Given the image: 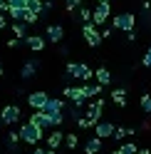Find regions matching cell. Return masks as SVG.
<instances>
[{
	"label": "cell",
	"instance_id": "obj_6",
	"mask_svg": "<svg viewBox=\"0 0 151 154\" xmlns=\"http://www.w3.org/2000/svg\"><path fill=\"white\" fill-rule=\"evenodd\" d=\"M109 13H111L109 3H97V8L92 10V23H94V25H104L107 17H109Z\"/></svg>",
	"mask_w": 151,
	"mask_h": 154
},
{
	"label": "cell",
	"instance_id": "obj_36",
	"mask_svg": "<svg viewBox=\"0 0 151 154\" xmlns=\"http://www.w3.org/2000/svg\"><path fill=\"white\" fill-rule=\"evenodd\" d=\"M136 154H151V152H149V149H139Z\"/></svg>",
	"mask_w": 151,
	"mask_h": 154
},
{
	"label": "cell",
	"instance_id": "obj_16",
	"mask_svg": "<svg viewBox=\"0 0 151 154\" xmlns=\"http://www.w3.org/2000/svg\"><path fill=\"white\" fill-rule=\"evenodd\" d=\"M37 67H40L37 60H27V62L22 65V70H20V77H22V80H30V77L37 72Z\"/></svg>",
	"mask_w": 151,
	"mask_h": 154
},
{
	"label": "cell",
	"instance_id": "obj_33",
	"mask_svg": "<svg viewBox=\"0 0 151 154\" xmlns=\"http://www.w3.org/2000/svg\"><path fill=\"white\" fill-rule=\"evenodd\" d=\"M17 45H22L20 37H10V40H7V47H17Z\"/></svg>",
	"mask_w": 151,
	"mask_h": 154
},
{
	"label": "cell",
	"instance_id": "obj_1",
	"mask_svg": "<svg viewBox=\"0 0 151 154\" xmlns=\"http://www.w3.org/2000/svg\"><path fill=\"white\" fill-rule=\"evenodd\" d=\"M64 70H67L70 77H74V80H79V82H92V77H94L92 67L84 65V62H67Z\"/></svg>",
	"mask_w": 151,
	"mask_h": 154
},
{
	"label": "cell",
	"instance_id": "obj_5",
	"mask_svg": "<svg viewBox=\"0 0 151 154\" xmlns=\"http://www.w3.org/2000/svg\"><path fill=\"white\" fill-rule=\"evenodd\" d=\"M102 109H104V100H102V97H97V100L89 104V109H87V114H84V117L92 122V127H94L97 122H102Z\"/></svg>",
	"mask_w": 151,
	"mask_h": 154
},
{
	"label": "cell",
	"instance_id": "obj_40",
	"mask_svg": "<svg viewBox=\"0 0 151 154\" xmlns=\"http://www.w3.org/2000/svg\"><path fill=\"white\" fill-rule=\"evenodd\" d=\"M99 3H111V0H99Z\"/></svg>",
	"mask_w": 151,
	"mask_h": 154
},
{
	"label": "cell",
	"instance_id": "obj_38",
	"mask_svg": "<svg viewBox=\"0 0 151 154\" xmlns=\"http://www.w3.org/2000/svg\"><path fill=\"white\" fill-rule=\"evenodd\" d=\"M3 75H5V67H3V65H0V77H3Z\"/></svg>",
	"mask_w": 151,
	"mask_h": 154
},
{
	"label": "cell",
	"instance_id": "obj_22",
	"mask_svg": "<svg viewBox=\"0 0 151 154\" xmlns=\"http://www.w3.org/2000/svg\"><path fill=\"white\" fill-rule=\"evenodd\" d=\"M15 37H27V23H13Z\"/></svg>",
	"mask_w": 151,
	"mask_h": 154
},
{
	"label": "cell",
	"instance_id": "obj_8",
	"mask_svg": "<svg viewBox=\"0 0 151 154\" xmlns=\"http://www.w3.org/2000/svg\"><path fill=\"white\" fill-rule=\"evenodd\" d=\"M114 124L111 122H97L94 124V137H99V139H104V137H111V134H114Z\"/></svg>",
	"mask_w": 151,
	"mask_h": 154
},
{
	"label": "cell",
	"instance_id": "obj_20",
	"mask_svg": "<svg viewBox=\"0 0 151 154\" xmlns=\"http://www.w3.org/2000/svg\"><path fill=\"white\" fill-rule=\"evenodd\" d=\"M111 100H114L117 107H124V104H126V92L121 90V87H117L114 92H111Z\"/></svg>",
	"mask_w": 151,
	"mask_h": 154
},
{
	"label": "cell",
	"instance_id": "obj_10",
	"mask_svg": "<svg viewBox=\"0 0 151 154\" xmlns=\"http://www.w3.org/2000/svg\"><path fill=\"white\" fill-rule=\"evenodd\" d=\"M62 109H64V102L57 100V97H47L45 107H42V112H47V114H57V112H62Z\"/></svg>",
	"mask_w": 151,
	"mask_h": 154
},
{
	"label": "cell",
	"instance_id": "obj_30",
	"mask_svg": "<svg viewBox=\"0 0 151 154\" xmlns=\"http://www.w3.org/2000/svg\"><path fill=\"white\" fill-rule=\"evenodd\" d=\"M7 5H10V8H25L27 0H7Z\"/></svg>",
	"mask_w": 151,
	"mask_h": 154
},
{
	"label": "cell",
	"instance_id": "obj_14",
	"mask_svg": "<svg viewBox=\"0 0 151 154\" xmlns=\"http://www.w3.org/2000/svg\"><path fill=\"white\" fill-rule=\"evenodd\" d=\"M45 139H47V147H50V149H57L60 144H64V134H62L60 129H52Z\"/></svg>",
	"mask_w": 151,
	"mask_h": 154
},
{
	"label": "cell",
	"instance_id": "obj_17",
	"mask_svg": "<svg viewBox=\"0 0 151 154\" xmlns=\"http://www.w3.org/2000/svg\"><path fill=\"white\" fill-rule=\"evenodd\" d=\"M94 80H97V85L107 87V85L111 82V75H109V70H107V67H99V70L94 72Z\"/></svg>",
	"mask_w": 151,
	"mask_h": 154
},
{
	"label": "cell",
	"instance_id": "obj_23",
	"mask_svg": "<svg viewBox=\"0 0 151 154\" xmlns=\"http://www.w3.org/2000/svg\"><path fill=\"white\" fill-rule=\"evenodd\" d=\"M119 149H121V154H136V152H139V147H136L134 142H126V144H121Z\"/></svg>",
	"mask_w": 151,
	"mask_h": 154
},
{
	"label": "cell",
	"instance_id": "obj_41",
	"mask_svg": "<svg viewBox=\"0 0 151 154\" xmlns=\"http://www.w3.org/2000/svg\"><path fill=\"white\" fill-rule=\"evenodd\" d=\"M0 3H3V0H0Z\"/></svg>",
	"mask_w": 151,
	"mask_h": 154
},
{
	"label": "cell",
	"instance_id": "obj_31",
	"mask_svg": "<svg viewBox=\"0 0 151 154\" xmlns=\"http://www.w3.org/2000/svg\"><path fill=\"white\" fill-rule=\"evenodd\" d=\"M77 124H79L82 129H89V127H92V122H89L87 117H79V119H77Z\"/></svg>",
	"mask_w": 151,
	"mask_h": 154
},
{
	"label": "cell",
	"instance_id": "obj_32",
	"mask_svg": "<svg viewBox=\"0 0 151 154\" xmlns=\"http://www.w3.org/2000/svg\"><path fill=\"white\" fill-rule=\"evenodd\" d=\"M141 62H144V67H151V47L146 50V55H144V60H141Z\"/></svg>",
	"mask_w": 151,
	"mask_h": 154
},
{
	"label": "cell",
	"instance_id": "obj_28",
	"mask_svg": "<svg viewBox=\"0 0 151 154\" xmlns=\"http://www.w3.org/2000/svg\"><path fill=\"white\" fill-rule=\"evenodd\" d=\"M7 142H10L13 147H17V142H20V132H10V134H7Z\"/></svg>",
	"mask_w": 151,
	"mask_h": 154
},
{
	"label": "cell",
	"instance_id": "obj_34",
	"mask_svg": "<svg viewBox=\"0 0 151 154\" xmlns=\"http://www.w3.org/2000/svg\"><path fill=\"white\" fill-rule=\"evenodd\" d=\"M3 27H7V15L0 13V30H3Z\"/></svg>",
	"mask_w": 151,
	"mask_h": 154
},
{
	"label": "cell",
	"instance_id": "obj_12",
	"mask_svg": "<svg viewBox=\"0 0 151 154\" xmlns=\"http://www.w3.org/2000/svg\"><path fill=\"white\" fill-rule=\"evenodd\" d=\"M30 50H35V52H40V50H45V37H40V35H27L25 40H22Z\"/></svg>",
	"mask_w": 151,
	"mask_h": 154
},
{
	"label": "cell",
	"instance_id": "obj_26",
	"mask_svg": "<svg viewBox=\"0 0 151 154\" xmlns=\"http://www.w3.org/2000/svg\"><path fill=\"white\" fill-rule=\"evenodd\" d=\"M79 17H82V23H84V25L92 23V10H89V8H82V10H79Z\"/></svg>",
	"mask_w": 151,
	"mask_h": 154
},
{
	"label": "cell",
	"instance_id": "obj_2",
	"mask_svg": "<svg viewBox=\"0 0 151 154\" xmlns=\"http://www.w3.org/2000/svg\"><path fill=\"white\" fill-rule=\"evenodd\" d=\"M17 132H20V139H22V142H27V144H37L40 139H45V129L35 127V124H30V122L22 124V127L17 129Z\"/></svg>",
	"mask_w": 151,
	"mask_h": 154
},
{
	"label": "cell",
	"instance_id": "obj_29",
	"mask_svg": "<svg viewBox=\"0 0 151 154\" xmlns=\"http://www.w3.org/2000/svg\"><path fill=\"white\" fill-rule=\"evenodd\" d=\"M111 137H114V139H124V137H126V127H117Z\"/></svg>",
	"mask_w": 151,
	"mask_h": 154
},
{
	"label": "cell",
	"instance_id": "obj_15",
	"mask_svg": "<svg viewBox=\"0 0 151 154\" xmlns=\"http://www.w3.org/2000/svg\"><path fill=\"white\" fill-rule=\"evenodd\" d=\"M30 124H35V127H40V129H50V124H47V114H45L42 109H35V112H32Z\"/></svg>",
	"mask_w": 151,
	"mask_h": 154
},
{
	"label": "cell",
	"instance_id": "obj_19",
	"mask_svg": "<svg viewBox=\"0 0 151 154\" xmlns=\"http://www.w3.org/2000/svg\"><path fill=\"white\" fill-rule=\"evenodd\" d=\"M84 152H87V154H97V152H102V139H99V137H92L87 144H84Z\"/></svg>",
	"mask_w": 151,
	"mask_h": 154
},
{
	"label": "cell",
	"instance_id": "obj_13",
	"mask_svg": "<svg viewBox=\"0 0 151 154\" xmlns=\"http://www.w3.org/2000/svg\"><path fill=\"white\" fill-rule=\"evenodd\" d=\"M45 35H47V40H50V42H60L62 37H64V30H62V25H47Z\"/></svg>",
	"mask_w": 151,
	"mask_h": 154
},
{
	"label": "cell",
	"instance_id": "obj_4",
	"mask_svg": "<svg viewBox=\"0 0 151 154\" xmlns=\"http://www.w3.org/2000/svg\"><path fill=\"white\" fill-rule=\"evenodd\" d=\"M0 122H3V124H17V122H20V107H17V104H7V107H3V112H0Z\"/></svg>",
	"mask_w": 151,
	"mask_h": 154
},
{
	"label": "cell",
	"instance_id": "obj_37",
	"mask_svg": "<svg viewBox=\"0 0 151 154\" xmlns=\"http://www.w3.org/2000/svg\"><path fill=\"white\" fill-rule=\"evenodd\" d=\"M32 154H45V149H37V147H35V152H32Z\"/></svg>",
	"mask_w": 151,
	"mask_h": 154
},
{
	"label": "cell",
	"instance_id": "obj_3",
	"mask_svg": "<svg viewBox=\"0 0 151 154\" xmlns=\"http://www.w3.org/2000/svg\"><path fill=\"white\" fill-rule=\"evenodd\" d=\"M82 32H84V40H87L89 47H99L102 45V32L94 27V23H87V25L82 27Z\"/></svg>",
	"mask_w": 151,
	"mask_h": 154
},
{
	"label": "cell",
	"instance_id": "obj_7",
	"mask_svg": "<svg viewBox=\"0 0 151 154\" xmlns=\"http://www.w3.org/2000/svg\"><path fill=\"white\" fill-rule=\"evenodd\" d=\"M134 25H136V17L131 15V13H121V15L114 17V27H117V30L129 32V30H134Z\"/></svg>",
	"mask_w": 151,
	"mask_h": 154
},
{
	"label": "cell",
	"instance_id": "obj_11",
	"mask_svg": "<svg viewBox=\"0 0 151 154\" xmlns=\"http://www.w3.org/2000/svg\"><path fill=\"white\" fill-rule=\"evenodd\" d=\"M62 92H64V97H70L74 104H82L84 100H87V97H84V90H82V87H64Z\"/></svg>",
	"mask_w": 151,
	"mask_h": 154
},
{
	"label": "cell",
	"instance_id": "obj_9",
	"mask_svg": "<svg viewBox=\"0 0 151 154\" xmlns=\"http://www.w3.org/2000/svg\"><path fill=\"white\" fill-rule=\"evenodd\" d=\"M45 102H47V94H45V92H40V90L27 94V104H30L32 109H42V107H45Z\"/></svg>",
	"mask_w": 151,
	"mask_h": 154
},
{
	"label": "cell",
	"instance_id": "obj_27",
	"mask_svg": "<svg viewBox=\"0 0 151 154\" xmlns=\"http://www.w3.org/2000/svg\"><path fill=\"white\" fill-rule=\"evenodd\" d=\"M84 0H64V5H67V10H74V8H82Z\"/></svg>",
	"mask_w": 151,
	"mask_h": 154
},
{
	"label": "cell",
	"instance_id": "obj_24",
	"mask_svg": "<svg viewBox=\"0 0 151 154\" xmlns=\"http://www.w3.org/2000/svg\"><path fill=\"white\" fill-rule=\"evenodd\" d=\"M64 144H67L70 149H74L79 144V137H77V134H64Z\"/></svg>",
	"mask_w": 151,
	"mask_h": 154
},
{
	"label": "cell",
	"instance_id": "obj_35",
	"mask_svg": "<svg viewBox=\"0 0 151 154\" xmlns=\"http://www.w3.org/2000/svg\"><path fill=\"white\" fill-rule=\"evenodd\" d=\"M45 154H57V149H45Z\"/></svg>",
	"mask_w": 151,
	"mask_h": 154
},
{
	"label": "cell",
	"instance_id": "obj_18",
	"mask_svg": "<svg viewBox=\"0 0 151 154\" xmlns=\"http://www.w3.org/2000/svg\"><path fill=\"white\" fill-rule=\"evenodd\" d=\"M82 90H84V97H99L102 94V85H97V82H84L82 85Z\"/></svg>",
	"mask_w": 151,
	"mask_h": 154
},
{
	"label": "cell",
	"instance_id": "obj_25",
	"mask_svg": "<svg viewBox=\"0 0 151 154\" xmlns=\"http://www.w3.org/2000/svg\"><path fill=\"white\" fill-rule=\"evenodd\" d=\"M141 109L151 114V94H141Z\"/></svg>",
	"mask_w": 151,
	"mask_h": 154
},
{
	"label": "cell",
	"instance_id": "obj_21",
	"mask_svg": "<svg viewBox=\"0 0 151 154\" xmlns=\"http://www.w3.org/2000/svg\"><path fill=\"white\" fill-rule=\"evenodd\" d=\"M25 8H27L30 13H35L37 17H40V13L45 10V8H42V0H27V5H25Z\"/></svg>",
	"mask_w": 151,
	"mask_h": 154
},
{
	"label": "cell",
	"instance_id": "obj_39",
	"mask_svg": "<svg viewBox=\"0 0 151 154\" xmlns=\"http://www.w3.org/2000/svg\"><path fill=\"white\" fill-rule=\"evenodd\" d=\"M111 154H121V149H117V152H111Z\"/></svg>",
	"mask_w": 151,
	"mask_h": 154
}]
</instances>
